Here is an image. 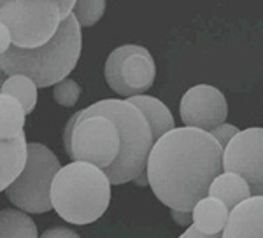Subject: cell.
Instances as JSON below:
<instances>
[{"label": "cell", "instance_id": "cell-1", "mask_svg": "<svg viewBox=\"0 0 263 238\" xmlns=\"http://www.w3.org/2000/svg\"><path fill=\"white\" fill-rule=\"evenodd\" d=\"M223 172V147L209 131L174 128L156 140L147 160V182L171 210L193 212Z\"/></svg>", "mask_w": 263, "mask_h": 238}, {"label": "cell", "instance_id": "cell-2", "mask_svg": "<svg viewBox=\"0 0 263 238\" xmlns=\"http://www.w3.org/2000/svg\"><path fill=\"white\" fill-rule=\"evenodd\" d=\"M81 27L74 16L62 23L58 33L46 46L37 49H21L11 46L0 54L2 81L11 75H27L39 88L54 86L69 77L81 56Z\"/></svg>", "mask_w": 263, "mask_h": 238}, {"label": "cell", "instance_id": "cell-3", "mask_svg": "<svg viewBox=\"0 0 263 238\" xmlns=\"http://www.w3.org/2000/svg\"><path fill=\"white\" fill-rule=\"evenodd\" d=\"M91 116L109 117L120 130V156L111 167L104 170L111 184H126V182L135 181L142 173H146L147 160H149V152L155 146V140H153L149 123L141 110L126 100L105 98L72 114L70 119L78 121V119Z\"/></svg>", "mask_w": 263, "mask_h": 238}, {"label": "cell", "instance_id": "cell-4", "mask_svg": "<svg viewBox=\"0 0 263 238\" xmlns=\"http://www.w3.org/2000/svg\"><path fill=\"white\" fill-rule=\"evenodd\" d=\"M111 181L102 168L72 161L57 173L51 186V205L70 224H90L105 214L111 203Z\"/></svg>", "mask_w": 263, "mask_h": 238}, {"label": "cell", "instance_id": "cell-5", "mask_svg": "<svg viewBox=\"0 0 263 238\" xmlns=\"http://www.w3.org/2000/svg\"><path fill=\"white\" fill-rule=\"evenodd\" d=\"M74 7L76 0H60V2L2 0L0 25L9 30L12 46L21 49H37L53 41L63 21L72 16Z\"/></svg>", "mask_w": 263, "mask_h": 238}, {"label": "cell", "instance_id": "cell-6", "mask_svg": "<svg viewBox=\"0 0 263 238\" xmlns=\"http://www.w3.org/2000/svg\"><path fill=\"white\" fill-rule=\"evenodd\" d=\"M62 165L54 152L42 144H28V161L23 173L7 188L6 198L28 214H46L51 205V186Z\"/></svg>", "mask_w": 263, "mask_h": 238}, {"label": "cell", "instance_id": "cell-7", "mask_svg": "<svg viewBox=\"0 0 263 238\" xmlns=\"http://www.w3.org/2000/svg\"><path fill=\"white\" fill-rule=\"evenodd\" d=\"M63 147L74 161H86L105 170L120 156V130L104 116L69 119L63 130Z\"/></svg>", "mask_w": 263, "mask_h": 238}, {"label": "cell", "instance_id": "cell-8", "mask_svg": "<svg viewBox=\"0 0 263 238\" xmlns=\"http://www.w3.org/2000/svg\"><path fill=\"white\" fill-rule=\"evenodd\" d=\"M104 75L109 88L121 96H137L147 91L156 77V65L149 49L125 44L105 60Z\"/></svg>", "mask_w": 263, "mask_h": 238}, {"label": "cell", "instance_id": "cell-9", "mask_svg": "<svg viewBox=\"0 0 263 238\" xmlns=\"http://www.w3.org/2000/svg\"><path fill=\"white\" fill-rule=\"evenodd\" d=\"M223 172L246 179L251 196H263V128L242 130L223 149Z\"/></svg>", "mask_w": 263, "mask_h": 238}, {"label": "cell", "instance_id": "cell-10", "mask_svg": "<svg viewBox=\"0 0 263 238\" xmlns=\"http://www.w3.org/2000/svg\"><path fill=\"white\" fill-rule=\"evenodd\" d=\"M179 112L184 126L211 131L224 123L228 104L218 88L211 84H197L182 95Z\"/></svg>", "mask_w": 263, "mask_h": 238}, {"label": "cell", "instance_id": "cell-11", "mask_svg": "<svg viewBox=\"0 0 263 238\" xmlns=\"http://www.w3.org/2000/svg\"><path fill=\"white\" fill-rule=\"evenodd\" d=\"M223 238H263V196H251L230 212Z\"/></svg>", "mask_w": 263, "mask_h": 238}, {"label": "cell", "instance_id": "cell-12", "mask_svg": "<svg viewBox=\"0 0 263 238\" xmlns=\"http://www.w3.org/2000/svg\"><path fill=\"white\" fill-rule=\"evenodd\" d=\"M28 161L27 137L0 140V189L6 191L23 173Z\"/></svg>", "mask_w": 263, "mask_h": 238}, {"label": "cell", "instance_id": "cell-13", "mask_svg": "<svg viewBox=\"0 0 263 238\" xmlns=\"http://www.w3.org/2000/svg\"><path fill=\"white\" fill-rule=\"evenodd\" d=\"M193 226L203 235H218L223 233L230 217V210L223 202L211 196L202 198L193 207Z\"/></svg>", "mask_w": 263, "mask_h": 238}, {"label": "cell", "instance_id": "cell-14", "mask_svg": "<svg viewBox=\"0 0 263 238\" xmlns=\"http://www.w3.org/2000/svg\"><path fill=\"white\" fill-rule=\"evenodd\" d=\"M126 102L135 105V107L144 114V117L147 119L155 142L162 138L165 133H168V131H172L176 128L171 110H168V107L162 100L155 98V96H147V95H137V96H130Z\"/></svg>", "mask_w": 263, "mask_h": 238}, {"label": "cell", "instance_id": "cell-15", "mask_svg": "<svg viewBox=\"0 0 263 238\" xmlns=\"http://www.w3.org/2000/svg\"><path fill=\"white\" fill-rule=\"evenodd\" d=\"M207 196L223 202L228 207V210L232 212L239 203L251 198V189H249L246 179L240 177L239 173L221 172L213 181Z\"/></svg>", "mask_w": 263, "mask_h": 238}, {"label": "cell", "instance_id": "cell-16", "mask_svg": "<svg viewBox=\"0 0 263 238\" xmlns=\"http://www.w3.org/2000/svg\"><path fill=\"white\" fill-rule=\"evenodd\" d=\"M25 112L23 105L9 95L0 96V140L16 138L25 133Z\"/></svg>", "mask_w": 263, "mask_h": 238}, {"label": "cell", "instance_id": "cell-17", "mask_svg": "<svg viewBox=\"0 0 263 238\" xmlns=\"http://www.w3.org/2000/svg\"><path fill=\"white\" fill-rule=\"evenodd\" d=\"M0 238H39L37 226L30 215L16 208L0 212Z\"/></svg>", "mask_w": 263, "mask_h": 238}, {"label": "cell", "instance_id": "cell-18", "mask_svg": "<svg viewBox=\"0 0 263 238\" xmlns=\"http://www.w3.org/2000/svg\"><path fill=\"white\" fill-rule=\"evenodd\" d=\"M37 88L39 86L27 75H11L2 81L0 93L16 98L23 105L25 112L30 114L37 104Z\"/></svg>", "mask_w": 263, "mask_h": 238}, {"label": "cell", "instance_id": "cell-19", "mask_svg": "<svg viewBox=\"0 0 263 238\" xmlns=\"http://www.w3.org/2000/svg\"><path fill=\"white\" fill-rule=\"evenodd\" d=\"M105 2L104 0H76V7L72 16L78 19L79 27H93L104 16Z\"/></svg>", "mask_w": 263, "mask_h": 238}, {"label": "cell", "instance_id": "cell-20", "mask_svg": "<svg viewBox=\"0 0 263 238\" xmlns=\"http://www.w3.org/2000/svg\"><path fill=\"white\" fill-rule=\"evenodd\" d=\"M53 96L58 105L74 107V105L78 104L79 96H81V86H79L76 81L67 77V79H63L62 83L53 86Z\"/></svg>", "mask_w": 263, "mask_h": 238}, {"label": "cell", "instance_id": "cell-21", "mask_svg": "<svg viewBox=\"0 0 263 238\" xmlns=\"http://www.w3.org/2000/svg\"><path fill=\"white\" fill-rule=\"evenodd\" d=\"M239 128L237 126H233V125H228V123H223V125H219L218 128H214V130H211L209 133L213 135V137L216 138V142L219 144L223 149L230 144V140L235 137L237 133H239Z\"/></svg>", "mask_w": 263, "mask_h": 238}, {"label": "cell", "instance_id": "cell-22", "mask_svg": "<svg viewBox=\"0 0 263 238\" xmlns=\"http://www.w3.org/2000/svg\"><path fill=\"white\" fill-rule=\"evenodd\" d=\"M41 238H81L70 228H49L41 235Z\"/></svg>", "mask_w": 263, "mask_h": 238}, {"label": "cell", "instance_id": "cell-23", "mask_svg": "<svg viewBox=\"0 0 263 238\" xmlns=\"http://www.w3.org/2000/svg\"><path fill=\"white\" fill-rule=\"evenodd\" d=\"M11 46H12V39L9 30H7V27H4V25H0V51H2V54L7 53Z\"/></svg>", "mask_w": 263, "mask_h": 238}, {"label": "cell", "instance_id": "cell-24", "mask_svg": "<svg viewBox=\"0 0 263 238\" xmlns=\"http://www.w3.org/2000/svg\"><path fill=\"white\" fill-rule=\"evenodd\" d=\"M179 238H223V235L221 233H218V235H203L195 226H190Z\"/></svg>", "mask_w": 263, "mask_h": 238}, {"label": "cell", "instance_id": "cell-25", "mask_svg": "<svg viewBox=\"0 0 263 238\" xmlns=\"http://www.w3.org/2000/svg\"><path fill=\"white\" fill-rule=\"evenodd\" d=\"M172 217H174V221H176V223H179V224H190V223H193L192 212L172 210Z\"/></svg>", "mask_w": 263, "mask_h": 238}]
</instances>
